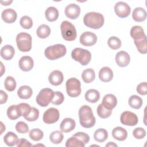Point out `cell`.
I'll list each match as a JSON object with an SVG mask.
<instances>
[{
  "label": "cell",
  "mask_w": 147,
  "mask_h": 147,
  "mask_svg": "<svg viewBox=\"0 0 147 147\" xmlns=\"http://www.w3.org/2000/svg\"><path fill=\"white\" fill-rule=\"evenodd\" d=\"M130 36L134 40H141L146 36L142 28L138 25L134 26L131 28L130 30Z\"/></svg>",
  "instance_id": "25"
},
{
  "label": "cell",
  "mask_w": 147,
  "mask_h": 147,
  "mask_svg": "<svg viewBox=\"0 0 147 147\" xmlns=\"http://www.w3.org/2000/svg\"><path fill=\"white\" fill-rule=\"evenodd\" d=\"M19 67L20 68L25 72L30 71L34 65L33 60L30 56H22L19 60Z\"/></svg>",
  "instance_id": "15"
},
{
  "label": "cell",
  "mask_w": 147,
  "mask_h": 147,
  "mask_svg": "<svg viewBox=\"0 0 147 147\" xmlns=\"http://www.w3.org/2000/svg\"><path fill=\"white\" fill-rule=\"evenodd\" d=\"M112 136L114 139L122 141L126 139L127 137V132L124 128L117 126L112 130Z\"/></svg>",
  "instance_id": "21"
},
{
  "label": "cell",
  "mask_w": 147,
  "mask_h": 147,
  "mask_svg": "<svg viewBox=\"0 0 147 147\" xmlns=\"http://www.w3.org/2000/svg\"><path fill=\"white\" fill-rule=\"evenodd\" d=\"M129 106L135 109H138L141 107L142 105V99L140 96L133 95H131L129 99Z\"/></svg>",
  "instance_id": "33"
},
{
  "label": "cell",
  "mask_w": 147,
  "mask_h": 147,
  "mask_svg": "<svg viewBox=\"0 0 147 147\" xmlns=\"http://www.w3.org/2000/svg\"><path fill=\"white\" fill-rule=\"evenodd\" d=\"M132 17L133 19L137 22L144 21L146 18V11L142 7H136L133 11Z\"/></svg>",
  "instance_id": "23"
},
{
  "label": "cell",
  "mask_w": 147,
  "mask_h": 147,
  "mask_svg": "<svg viewBox=\"0 0 147 147\" xmlns=\"http://www.w3.org/2000/svg\"><path fill=\"white\" fill-rule=\"evenodd\" d=\"M67 52L65 47L63 44H55L47 47L44 51L45 57L51 60H56L65 56Z\"/></svg>",
  "instance_id": "3"
},
{
  "label": "cell",
  "mask_w": 147,
  "mask_h": 147,
  "mask_svg": "<svg viewBox=\"0 0 147 147\" xmlns=\"http://www.w3.org/2000/svg\"><path fill=\"white\" fill-rule=\"evenodd\" d=\"M32 37L27 33L21 32L17 35L16 43L18 49L21 52H28L32 48Z\"/></svg>",
  "instance_id": "6"
},
{
  "label": "cell",
  "mask_w": 147,
  "mask_h": 147,
  "mask_svg": "<svg viewBox=\"0 0 147 147\" xmlns=\"http://www.w3.org/2000/svg\"><path fill=\"white\" fill-rule=\"evenodd\" d=\"M72 58L80 63L82 65H87L91 59V52L85 49L81 48H76L71 52Z\"/></svg>",
  "instance_id": "5"
},
{
  "label": "cell",
  "mask_w": 147,
  "mask_h": 147,
  "mask_svg": "<svg viewBox=\"0 0 147 147\" xmlns=\"http://www.w3.org/2000/svg\"><path fill=\"white\" fill-rule=\"evenodd\" d=\"M73 136L77 137L79 138L80 141H82L84 144H87L90 141V136L84 132H77L75 134L73 135Z\"/></svg>",
  "instance_id": "47"
},
{
  "label": "cell",
  "mask_w": 147,
  "mask_h": 147,
  "mask_svg": "<svg viewBox=\"0 0 147 147\" xmlns=\"http://www.w3.org/2000/svg\"><path fill=\"white\" fill-rule=\"evenodd\" d=\"M114 11L117 16L120 18H126L130 13L131 9L129 5L122 1L117 2L114 6Z\"/></svg>",
  "instance_id": "11"
},
{
  "label": "cell",
  "mask_w": 147,
  "mask_h": 147,
  "mask_svg": "<svg viewBox=\"0 0 147 147\" xmlns=\"http://www.w3.org/2000/svg\"><path fill=\"white\" fill-rule=\"evenodd\" d=\"M79 117L80 123L83 127L90 128L94 126L96 119L90 106L87 105L82 106L79 110Z\"/></svg>",
  "instance_id": "1"
},
{
  "label": "cell",
  "mask_w": 147,
  "mask_h": 147,
  "mask_svg": "<svg viewBox=\"0 0 147 147\" xmlns=\"http://www.w3.org/2000/svg\"><path fill=\"white\" fill-rule=\"evenodd\" d=\"M4 86L8 91H13L16 87V82L12 76H7L5 80Z\"/></svg>",
  "instance_id": "40"
},
{
  "label": "cell",
  "mask_w": 147,
  "mask_h": 147,
  "mask_svg": "<svg viewBox=\"0 0 147 147\" xmlns=\"http://www.w3.org/2000/svg\"><path fill=\"white\" fill-rule=\"evenodd\" d=\"M80 8L75 3H71L67 5L65 9V14L69 19H76L80 15Z\"/></svg>",
  "instance_id": "13"
},
{
  "label": "cell",
  "mask_w": 147,
  "mask_h": 147,
  "mask_svg": "<svg viewBox=\"0 0 147 147\" xmlns=\"http://www.w3.org/2000/svg\"><path fill=\"white\" fill-rule=\"evenodd\" d=\"M86 100L90 103H96L100 98L99 92L95 89H90L85 94Z\"/></svg>",
  "instance_id": "26"
},
{
  "label": "cell",
  "mask_w": 147,
  "mask_h": 147,
  "mask_svg": "<svg viewBox=\"0 0 147 147\" xmlns=\"http://www.w3.org/2000/svg\"><path fill=\"white\" fill-rule=\"evenodd\" d=\"M39 117V111L37 109L32 107L31 111L30 113L26 117H24V118L30 122L35 121H36Z\"/></svg>",
  "instance_id": "42"
},
{
  "label": "cell",
  "mask_w": 147,
  "mask_h": 147,
  "mask_svg": "<svg viewBox=\"0 0 147 147\" xmlns=\"http://www.w3.org/2000/svg\"><path fill=\"white\" fill-rule=\"evenodd\" d=\"M16 129L17 132L21 134H25L28 132L29 127L28 125L22 121H20L16 125Z\"/></svg>",
  "instance_id": "44"
},
{
  "label": "cell",
  "mask_w": 147,
  "mask_h": 147,
  "mask_svg": "<svg viewBox=\"0 0 147 147\" xmlns=\"http://www.w3.org/2000/svg\"><path fill=\"white\" fill-rule=\"evenodd\" d=\"M60 117V113L57 109L51 107L47 110L42 117L43 121L47 124H51L56 122Z\"/></svg>",
  "instance_id": "9"
},
{
  "label": "cell",
  "mask_w": 147,
  "mask_h": 147,
  "mask_svg": "<svg viewBox=\"0 0 147 147\" xmlns=\"http://www.w3.org/2000/svg\"><path fill=\"white\" fill-rule=\"evenodd\" d=\"M94 137L95 141L99 142H103L108 138L107 131L103 128L97 129L94 134Z\"/></svg>",
  "instance_id": "32"
},
{
  "label": "cell",
  "mask_w": 147,
  "mask_h": 147,
  "mask_svg": "<svg viewBox=\"0 0 147 147\" xmlns=\"http://www.w3.org/2000/svg\"><path fill=\"white\" fill-rule=\"evenodd\" d=\"M66 91L69 96L72 98L78 97L81 93V84L79 80L75 78L68 79L65 84Z\"/></svg>",
  "instance_id": "7"
},
{
  "label": "cell",
  "mask_w": 147,
  "mask_h": 147,
  "mask_svg": "<svg viewBox=\"0 0 147 147\" xmlns=\"http://www.w3.org/2000/svg\"><path fill=\"white\" fill-rule=\"evenodd\" d=\"M64 79L63 73L59 70L53 71L49 75V83L53 86H59L61 84Z\"/></svg>",
  "instance_id": "18"
},
{
  "label": "cell",
  "mask_w": 147,
  "mask_h": 147,
  "mask_svg": "<svg viewBox=\"0 0 147 147\" xmlns=\"http://www.w3.org/2000/svg\"><path fill=\"white\" fill-rule=\"evenodd\" d=\"M64 100V96L61 92L56 91L54 92V96L51 103L55 105H59L61 104Z\"/></svg>",
  "instance_id": "43"
},
{
  "label": "cell",
  "mask_w": 147,
  "mask_h": 147,
  "mask_svg": "<svg viewBox=\"0 0 147 147\" xmlns=\"http://www.w3.org/2000/svg\"><path fill=\"white\" fill-rule=\"evenodd\" d=\"M105 146H117V145L116 144H115L114 142H109L108 144H107Z\"/></svg>",
  "instance_id": "52"
},
{
  "label": "cell",
  "mask_w": 147,
  "mask_h": 147,
  "mask_svg": "<svg viewBox=\"0 0 147 147\" xmlns=\"http://www.w3.org/2000/svg\"><path fill=\"white\" fill-rule=\"evenodd\" d=\"M44 137L43 131L40 129L35 128L29 131V137L33 141H38L41 140Z\"/></svg>",
  "instance_id": "38"
},
{
  "label": "cell",
  "mask_w": 147,
  "mask_h": 147,
  "mask_svg": "<svg viewBox=\"0 0 147 147\" xmlns=\"http://www.w3.org/2000/svg\"><path fill=\"white\" fill-rule=\"evenodd\" d=\"M38 145H39V146H44V145H42V144H38V145H35L34 146H38Z\"/></svg>",
  "instance_id": "53"
},
{
  "label": "cell",
  "mask_w": 147,
  "mask_h": 147,
  "mask_svg": "<svg viewBox=\"0 0 147 147\" xmlns=\"http://www.w3.org/2000/svg\"><path fill=\"white\" fill-rule=\"evenodd\" d=\"M19 106V108L20 109L21 115L24 117L27 116L30 112L32 107L30 106L26 103H21L19 105H18Z\"/></svg>",
  "instance_id": "45"
},
{
  "label": "cell",
  "mask_w": 147,
  "mask_h": 147,
  "mask_svg": "<svg viewBox=\"0 0 147 147\" xmlns=\"http://www.w3.org/2000/svg\"><path fill=\"white\" fill-rule=\"evenodd\" d=\"M0 103L3 104L6 102L7 100V94L3 90H0Z\"/></svg>",
  "instance_id": "50"
},
{
  "label": "cell",
  "mask_w": 147,
  "mask_h": 147,
  "mask_svg": "<svg viewBox=\"0 0 147 147\" xmlns=\"http://www.w3.org/2000/svg\"><path fill=\"white\" fill-rule=\"evenodd\" d=\"M12 1H1V3L2 5H5V6H7V5H10V4L11 3H12Z\"/></svg>",
  "instance_id": "51"
},
{
  "label": "cell",
  "mask_w": 147,
  "mask_h": 147,
  "mask_svg": "<svg viewBox=\"0 0 147 147\" xmlns=\"http://www.w3.org/2000/svg\"><path fill=\"white\" fill-rule=\"evenodd\" d=\"M18 140L17 136L12 131L7 132L3 137L4 142L9 146H13L16 145Z\"/></svg>",
  "instance_id": "29"
},
{
  "label": "cell",
  "mask_w": 147,
  "mask_h": 147,
  "mask_svg": "<svg viewBox=\"0 0 147 147\" xmlns=\"http://www.w3.org/2000/svg\"><path fill=\"white\" fill-rule=\"evenodd\" d=\"M120 121L123 125L135 126L138 123V119L136 114L129 111H126L121 114Z\"/></svg>",
  "instance_id": "10"
},
{
  "label": "cell",
  "mask_w": 147,
  "mask_h": 147,
  "mask_svg": "<svg viewBox=\"0 0 147 147\" xmlns=\"http://www.w3.org/2000/svg\"><path fill=\"white\" fill-rule=\"evenodd\" d=\"M45 16L48 21L53 22L58 18V10L53 6H49L45 11Z\"/></svg>",
  "instance_id": "27"
},
{
  "label": "cell",
  "mask_w": 147,
  "mask_h": 147,
  "mask_svg": "<svg viewBox=\"0 0 147 147\" xmlns=\"http://www.w3.org/2000/svg\"><path fill=\"white\" fill-rule=\"evenodd\" d=\"M54 96V92L49 88H45L40 90L37 95L36 101L41 107L47 106L51 102Z\"/></svg>",
  "instance_id": "8"
},
{
  "label": "cell",
  "mask_w": 147,
  "mask_h": 147,
  "mask_svg": "<svg viewBox=\"0 0 147 147\" xmlns=\"http://www.w3.org/2000/svg\"><path fill=\"white\" fill-rule=\"evenodd\" d=\"M134 42L138 51L141 53L145 54L147 53V40L146 36L141 40H134Z\"/></svg>",
  "instance_id": "34"
},
{
  "label": "cell",
  "mask_w": 147,
  "mask_h": 147,
  "mask_svg": "<svg viewBox=\"0 0 147 147\" xmlns=\"http://www.w3.org/2000/svg\"><path fill=\"white\" fill-rule=\"evenodd\" d=\"M65 146L71 147V146H76V147H84L85 144L80 141L79 138L72 136V137L68 138L65 143Z\"/></svg>",
  "instance_id": "36"
},
{
  "label": "cell",
  "mask_w": 147,
  "mask_h": 147,
  "mask_svg": "<svg viewBox=\"0 0 147 147\" xmlns=\"http://www.w3.org/2000/svg\"><path fill=\"white\" fill-rule=\"evenodd\" d=\"M130 61L129 55L125 51H119L115 56V61L117 65L121 67H125L128 65Z\"/></svg>",
  "instance_id": "14"
},
{
  "label": "cell",
  "mask_w": 147,
  "mask_h": 147,
  "mask_svg": "<svg viewBox=\"0 0 147 147\" xmlns=\"http://www.w3.org/2000/svg\"><path fill=\"white\" fill-rule=\"evenodd\" d=\"M7 115L11 120H16L22 116L18 105H14L9 106L7 110Z\"/></svg>",
  "instance_id": "24"
},
{
  "label": "cell",
  "mask_w": 147,
  "mask_h": 147,
  "mask_svg": "<svg viewBox=\"0 0 147 147\" xmlns=\"http://www.w3.org/2000/svg\"><path fill=\"white\" fill-rule=\"evenodd\" d=\"M102 103L107 109L113 110L117 106V99L114 95L109 94L104 96Z\"/></svg>",
  "instance_id": "17"
},
{
  "label": "cell",
  "mask_w": 147,
  "mask_h": 147,
  "mask_svg": "<svg viewBox=\"0 0 147 147\" xmlns=\"http://www.w3.org/2000/svg\"><path fill=\"white\" fill-rule=\"evenodd\" d=\"M82 78L86 83L92 82L95 78V74L92 68H87L84 70L82 74Z\"/></svg>",
  "instance_id": "30"
},
{
  "label": "cell",
  "mask_w": 147,
  "mask_h": 147,
  "mask_svg": "<svg viewBox=\"0 0 147 147\" xmlns=\"http://www.w3.org/2000/svg\"><path fill=\"white\" fill-rule=\"evenodd\" d=\"M107 44L110 48L114 50H116L121 47V41L117 37L111 36L108 39Z\"/></svg>",
  "instance_id": "39"
},
{
  "label": "cell",
  "mask_w": 147,
  "mask_h": 147,
  "mask_svg": "<svg viewBox=\"0 0 147 147\" xmlns=\"http://www.w3.org/2000/svg\"><path fill=\"white\" fill-rule=\"evenodd\" d=\"M99 79L103 82H109L113 78V72L109 67H102L99 72Z\"/></svg>",
  "instance_id": "20"
},
{
  "label": "cell",
  "mask_w": 147,
  "mask_h": 147,
  "mask_svg": "<svg viewBox=\"0 0 147 147\" xmlns=\"http://www.w3.org/2000/svg\"><path fill=\"white\" fill-rule=\"evenodd\" d=\"M64 136L63 133L58 130L52 131L49 135V140L54 144H58L62 142Z\"/></svg>",
  "instance_id": "35"
},
{
  "label": "cell",
  "mask_w": 147,
  "mask_h": 147,
  "mask_svg": "<svg viewBox=\"0 0 147 147\" xmlns=\"http://www.w3.org/2000/svg\"><path fill=\"white\" fill-rule=\"evenodd\" d=\"M137 92L142 95L147 94V84L146 82H142L140 83L137 87Z\"/></svg>",
  "instance_id": "48"
},
{
  "label": "cell",
  "mask_w": 147,
  "mask_h": 147,
  "mask_svg": "<svg viewBox=\"0 0 147 147\" xmlns=\"http://www.w3.org/2000/svg\"><path fill=\"white\" fill-rule=\"evenodd\" d=\"M105 18L103 16L97 12H89L85 14L83 18L84 25L91 29H98L104 24Z\"/></svg>",
  "instance_id": "2"
},
{
  "label": "cell",
  "mask_w": 147,
  "mask_h": 147,
  "mask_svg": "<svg viewBox=\"0 0 147 147\" xmlns=\"http://www.w3.org/2000/svg\"><path fill=\"white\" fill-rule=\"evenodd\" d=\"M17 13L12 9H5L1 14V17L3 21L6 23L11 24L16 21L17 19Z\"/></svg>",
  "instance_id": "16"
},
{
  "label": "cell",
  "mask_w": 147,
  "mask_h": 147,
  "mask_svg": "<svg viewBox=\"0 0 147 147\" xmlns=\"http://www.w3.org/2000/svg\"><path fill=\"white\" fill-rule=\"evenodd\" d=\"M97 113L99 117L105 119L109 117L111 115L112 113V110L107 109L103 106L102 103H100L97 107Z\"/></svg>",
  "instance_id": "37"
},
{
  "label": "cell",
  "mask_w": 147,
  "mask_h": 147,
  "mask_svg": "<svg viewBox=\"0 0 147 147\" xmlns=\"http://www.w3.org/2000/svg\"><path fill=\"white\" fill-rule=\"evenodd\" d=\"M80 42L84 46H92L97 41L96 35L91 32H85L80 37Z\"/></svg>",
  "instance_id": "12"
},
{
  "label": "cell",
  "mask_w": 147,
  "mask_h": 147,
  "mask_svg": "<svg viewBox=\"0 0 147 147\" xmlns=\"http://www.w3.org/2000/svg\"><path fill=\"white\" fill-rule=\"evenodd\" d=\"M76 126L74 119L71 118H64L60 123V128L62 132L68 133L73 130Z\"/></svg>",
  "instance_id": "19"
},
{
  "label": "cell",
  "mask_w": 147,
  "mask_h": 147,
  "mask_svg": "<svg viewBox=\"0 0 147 147\" xmlns=\"http://www.w3.org/2000/svg\"><path fill=\"white\" fill-rule=\"evenodd\" d=\"M133 135L136 139H142L146 136V131L142 127H137L133 131Z\"/></svg>",
  "instance_id": "46"
},
{
  "label": "cell",
  "mask_w": 147,
  "mask_h": 147,
  "mask_svg": "<svg viewBox=\"0 0 147 147\" xmlns=\"http://www.w3.org/2000/svg\"><path fill=\"white\" fill-rule=\"evenodd\" d=\"M60 29L63 38L68 41H74L77 36L76 30L75 26L68 21H64L60 25Z\"/></svg>",
  "instance_id": "4"
},
{
  "label": "cell",
  "mask_w": 147,
  "mask_h": 147,
  "mask_svg": "<svg viewBox=\"0 0 147 147\" xmlns=\"http://www.w3.org/2000/svg\"><path fill=\"white\" fill-rule=\"evenodd\" d=\"M20 23L21 26L24 29H30L33 25V21L32 18L28 16H22L20 19Z\"/></svg>",
  "instance_id": "41"
},
{
  "label": "cell",
  "mask_w": 147,
  "mask_h": 147,
  "mask_svg": "<svg viewBox=\"0 0 147 147\" xmlns=\"http://www.w3.org/2000/svg\"><path fill=\"white\" fill-rule=\"evenodd\" d=\"M17 147H24V146H26V147H31L32 146V144L27 140L25 138H21L19 139L17 141Z\"/></svg>",
  "instance_id": "49"
},
{
  "label": "cell",
  "mask_w": 147,
  "mask_h": 147,
  "mask_svg": "<svg viewBox=\"0 0 147 147\" xmlns=\"http://www.w3.org/2000/svg\"><path fill=\"white\" fill-rule=\"evenodd\" d=\"M15 53V51L13 46L5 45L1 49V56L6 60H11Z\"/></svg>",
  "instance_id": "22"
},
{
  "label": "cell",
  "mask_w": 147,
  "mask_h": 147,
  "mask_svg": "<svg viewBox=\"0 0 147 147\" xmlns=\"http://www.w3.org/2000/svg\"><path fill=\"white\" fill-rule=\"evenodd\" d=\"M33 94V91L31 87L28 86H21L18 91L17 95L21 99H27L31 97Z\"/></svg>",
  "instance_id": "28"
},
{
  "label": "cell",
  "mask_w": 147,
  "mask_h": 147,
  "mask_svg": "<svg viewBox=\"0 0 147 147\" xmlns=\"http://www.w3.org/2000/svg\"><path fill=\"white\" fill-rule=\"evenodd\" d=\"M36 33L39 38H45L49 36L51 33V29L47 25L42 24L38 27L36 30Z\"/></svg>",
  "instance_id": "31"
}]
</instances>
